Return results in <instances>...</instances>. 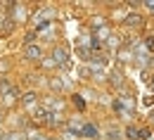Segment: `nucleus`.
<instances>
[{
	"label": "nucleus",
	"mask_w": 154,
	"mask_h": 140,
	"mask_svg": "<svg viewBox=\"0 0 154 140\" xmlns=\"http://www.w3.org/2000/svg\"><path fill=\"white\" fill-rule=\"evenodd\" d=\"M81 133H83L85 138H95V135H97V128H95V126H90V123H85V126L81 128Z\"/></svg>",
	"instance_id": "nucleus-1"
},
{
	"label": "nucleus",
	"mask_w": 154,
	"mask_h": 140,
	"mask_svg": "<svg viewBox=\"0 0 154 140\" xmlns=\"http://www.w3.org/2000/svg\"><path fill=\"white\" fill-rule=\"evenodd\" d=\"M55 62H57V64H64V62H66V50H64V48H57V50H55Z\"/></svg>",
	"instance_id": "nucleus-2"
},
{
	"label": "nucleus",
	"mask_w": 154,
	"mask_h": 140,
	"mask_svg": "<svg viewBox=\"0 0 154 140\" xmlns=\"http://www.w3.org/2000/svg\"><path fill=\"white\" fill-rule=\"evenodd\" d=\"M26 57H31V60H38L40 57V50L36 45H31V48H26Z\"/></svg>",
	"instance_id": "nucleus-3"
},
{
	"label": "nucleus",
	"mask_w": 154,
	"mask_h": 140,
	"mask_svg": "<svg viewBox=\"0 0 154 140\" xmlns=\"http://www.w3.org/2000/svg\"><path fill=\"white\" fill-rule=\"evenodd\" d=\"M147 48H149V50H154V38H149V43H147Z\"/></svg>",
	"instance_id": "nucleus-4"
}]
</instances>
